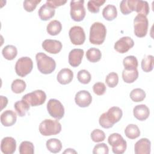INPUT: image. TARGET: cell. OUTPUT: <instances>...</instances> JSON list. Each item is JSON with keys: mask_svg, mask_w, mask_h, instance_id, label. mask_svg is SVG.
Masks as SVG:
<instances>
[{"mask_svg": "<svg viewBox=\"0 0 154 154\" xmlns=\"http://www.w3.org/2000/svg\"><path fill=\"white\" fill-rule=\"evenodd\" d=\"M123 116L122 110L117 106L110 108L107 112H103L99 117V125L105 129L112 128L113 125L119 122Z\"/></svg>", "mask_w": 154, "mask_h": 154, "instance_id": "6da1fadb", "label": "cell"}, {"mask_svg": "<svg viewBox=\"0 0 154 154\" xmlns=\"http://www.w3.org/2000/svg\"><path fill=\"white\" fill-rule=\"evenodd\" d=\"M37 68L43 74L48 75L53 72L56 67L55 60L43 52H38L35 55Z\"/></svg>", "mask_w": 154, "mask_h": 154, "instance_id": "7a4b0ae2", "label": "cell"}, {"mask_svg": "<svg viewBox=\"0 0 154 154\" xmlns=\"http://www.w3.org/2000/svg\"><path fill=\"white\" fill-rule=\"evenodd\" d=\"M106 34L105 26L99 22L92 24L90 30L89 40L91 44L100 45L105 41Z\"/></svg>", "mask_w": 154, "mask_h": 154, "instance_id": "3957f363", "label": "cell"}, {"mask_svg": "<svg viewBox=\"0 0 154 154\" xmlns=\"http://www.w3.org/2000/svg\"><path fill=\"white\" fill-rule=\"evenodd\" d=\"M61 131V123L55 120L45 119L39 125V131L44 136H51L59 134Z\"/></svg>", "mask_w": 154, "mask_h": 154, "instance_id": "277c9868", "label": "cell"}, {"mask_svg": "<svg viewBox=\"0 0 154 154\" xmlns=\"http://www.w3.org/2000/svg\"><path fill=\"white\" fill-rule=\"evenodd\" d=\"M108 142L109 144L112 146V150L114 153L122 154L126 149V141L122 136L118 133L111 134L108 137Z\"/></svg>", "mask_w": 154, "mask_h": 154, "instance_id": "5b68a950", "label": "cell"}, {"mask_svg": "<svg viewBox=\"0 0 154 154\" xmlns=\"http://www.w3.org/2000/svg\"><path fill=\"white\" fill-rule=\"evenodd\" d=\"M149 22L146 16L137 14L134 20V34L138 37H144L148 30Z\"/></svg>", "mask_w": 154, "mask_h": 154, "instance_id": "8992f818", "label": "cell"}, {"mask_svg": "<svg viewBox=\"0 0 154 154\" xmlns=\"http://www.w3.org/2000/svg\"><path fill=\"white\" fill-rule=\"evenodd\" d=\"M33 67L32 60L28 57L20 58L15 64V71L16 74L20 77H25L29 74Z\"/></svg>", "mask_w": 154, "mask_h": 154, "instance_id": "52a82bcc", "label": "cell"}, {"mask_svg": "<svg viewBox=\"0 0 154 154\" xmlns=\"http://www.w3.org/2000/svg\"><path fill=\"white\" fill-rule=\"evenodd\" d=\"M46 99V93L41 90H37L26 94L22 97V99L26 101L30 106H36L45 103Z\"/></svg>", "mask_w": 154, "mask_h": 154, "instance_id": "ba28073f", "label": "cell"}, {"mask_svg": "<svg viewBox=\"0 0 154 154\" xmlns=\"http://www.w3.org/2000/svg\"><path fill=\"white\" fill-rule=\"evenodd\" d=\"M84 1H70V16L76 22L82 21L85 16V10L84 6Z\"/></svg>", "mask_w": 154, "mask_h": 154, "instance_id": "9c48e42d", "label": "cell"}, {"mask_svg": "<svg viewBox=\"0 0 154 154\" xmlns=\"http://www.w3.org/2000/svg\"><path fill=\"white\" fill-rule=\"evenodd\" d=\"M47 110L52 117L57 120L62 119L64 115V108L63 104L55 99L49 100L47 103Z\"/></svg>", "mask_w": 154, "mask_h": 154, "instance_id": "30bf717a", "label": "cell"}, {"mask_svg": "<svg viewBox=\"0 0 154 154\" xmlns=\"http://www.w3.org/2000/svg\"><path fill=\"white\" fill-rule=\"evenodd\" d=\"M70 40L74 45H81L85 40V34L83 28L79 26L70 28L69 31Z\"/></svg>", "mask_w": 154, "mask_h": 154, "instance_id": "8fae6325", "label": "cell"}, {"mask_svg": "<svg viewBox=\"0 0 154 154\" xmlns=\"http://www.w3.org/2000/svg\"><path fill=\"white\" fill-rule=\"evenodd\" d=\"M134 45V40L128 36L120 38L114 44V49L120 53L124 54L127 52Z\"/></svg>", "mask_w": 154, "mask_h": 154, "instance_id": "7c38bea8", "label": "cell"}, {"mask_svg": "<svg viewBox=\"0 0 154 154\" xmlns=\"http://www.w3.org/2000/svg\"><path fill=\"white\" fill-rule=\"evenodd\" d=\"M76 104L79 107L85 108L88 106L92 102L91 94L87 90H81L76 93L75 97Z\"/></svg>", "mask_w": 154, "mask_h": 154, "instance_id": "4fadbf2b", "label": "cell"}, {"mask_svg": "<svg viewBox=\"0 0 154 154\" xmlns=\"http://www.w3.org/2000/svg\"><path fill=\"white\" fill-rule=\"evenodd\" d=\"M42 48L44 50L50 54H57L61 51L62 49V43L57 40L46 39L43 42Z\"/></svg>", "mask_w": 154, "mask_h": 154, "instance_id": "5bb4252c", "label": "cell"}, {"mask_svg": "<svg viewBox=\"0 0 154 154\" xmlns=\"http://www.w3.org/2000/svg\"><path fill=\"white\" fill-rule=\"evenodd\" d=\"M16 141L11 137L4 138L1 142V150L4 154H12L16 151Z\"/></svg>", "mask_w": 154, "mask_h": 154, "instance_id": "9a60e30c", "label": "cell"}, {"mask_svg": "<svg viewBox=\"0 0 154 154\" xmlns=\"http://www.w3.org/2000/svg\"><path fill=\"white\" fill-rule=\"evenodd\" d=\"M150 141L146 138H143L135 144L134 152L136 154H149L150 153Z\"/></svg>", "mask_w": 154, "mask_h": 154, "instance_id": "2e32d148", "label": "cell"}, {"mask_svg": "<svg viewBox=\"0 0 154 154\" xmlns=\"http://www.w3.org/2000/svg\"><path fill=\"white\" fill-rule=\"evenodd\" d=\"M84 50L82 49H74L69 54V63L74 67H78L81 63L84 56Z\"/></svg>", "mask_w": 154, "mask_h": 154, "instance_id": "e0dca14e", "label": "cell"}, {"mask_svg": "<svg viewBox=\"0 0 154 154\" xmlns=\"http://www.w3.org/2000/svg\"><path fill=\"white\" fill-rule=\"evenodd\" d=\"M17 120L16 112L12 110H6L1 115V122L4 126H11L15 124Z\"/></svg>", "mask_w": 154, "mask_h": 154, "instance_id": "ac0fdd59", "label": "cell"}, {"mask_svg": "<svg viewBox=\"0 0 154 154\" xmlns=\"http://www.w3.org/2000/svg\"><path fill=\"white\" fill-rule=\"evenodd\" d=\"M134 116L138 120L144 121L146 120L149 115L150 111L149 108L144 104L136 105L133 109Z\"/></svg>", "mask_w": 154, "mask_h": 154, "instance_id": "d6986e66", "label": "cell"}, {"mask_svg": "<svg viewBox=\"0 0 154 154\" xmlns=\"http://www.w3.org/2000/svg\"><path fill=\"white\" fill-rule=\"evenodd\" d=\"M133 11H136L138 14L147 16L149 13V6L147 1L141 0H132Z\"/></svg>", "mask_w": 154, "mask_h": 154, "instance_id": "ffe728a7", "label": "cell"}, {"mask_svg": "<svg viewBox=\"0 0 154 154\" xmlns=\"http://www.w3.org/2000/svg\"><path fill=\"white\" fill-rule=\"evenodd\" d=\"M73 73L68 68L62 69L58 73L57 79L58 82L63 85L69 84L73 79Z\"/></svg>", "mask_w": 154, "mask_h": 154, "instance_id": "44dd1931", "label": "cell"}, {"mask_svg": "<svg viewBox=\"0 0 154 154\" xmlns=\"http://www.w3.org/2000/svg\"><path fill=\"white\" fill-rule=\"evenodd\" d=\"M55 10L47 4H43L41 6L38 11V14L42 20H48L55 15Z\"/></svg>", "mask_w": 154, "mask_h": 154, "instance_id": "7402d4cb", "label": "cell"}, {"mask_svg": "<svg viewBox=\"0 0 154 154\" xmlns=\"http://www.w3.org/2000/svg\"><path fill=\"white\" fill-rule=\"evenodd\" d=\"M102 16L106 20H114L117 16V11L116 6L111 4L107 5L102 10Z\"/></svg>", "mask_w": 154, "mask_h": 154, "instance_id": "603a6c76", "label": "cell"}, {"mask_svg": "<svg viewBox=\"0 0 154 154\" xmlns=\"http://www.w3.org/2000/svg\"><path fill=\"white\" fill-rule=\"evenodd\" d=\"M138 77V71L137 69L134 70L124 69L122 72V78L126 83H132L137 79Z\"/></svg>", "mask_w": 154, "mask_h": 154, "instance_id": "cb8c5ba5", "label": "cell"}, {"mask_svg": "<svg viewBox=\"0 0 154 154\" xmlns=\"http://www.w3.org/2000/svg\"><path fill=\"white\" fill-rule=\"evenodd\" d=\"M46 146L48 150L54 153L60 152L62 149V143L57 138L49 139L46 141Z\"/></svg>", "mask_w": 154, "mask_h": 154, "instance_id": "d4e9b609", "label": "cell"}, {"mask_svg": "<svg viewBox=\"0 0 154 154\" xmlns=\"http://www.w3.org/2000/svg\"><path fill=\"white\" fill-rule=\"evenodd\" d=\"M62 29V25L60 21L54 20L51 21L46 26V30L51 35H58Z\"/></svg>", "mask_w": 154, "mask_h": 154, "instance_id": "484cf974", "label": "cell"}, {"mask_svg": "<svg viewBox=\"0 0 154 154\" xmlns=\"http://www.w3.org/2000/svg\"><path fill=\"white\" fill-rule=\"evenodd\" d=\"M29 107L30 105L23 99L17 101L14 105V108L20 117L25 116Z\"/></svg>", "mask_w": 154, "mask_h": 154, "instance_id": "4316f807", "label": "cell"}, {"mask_svg": "<svg viewBox=\"0 0 154 154\" xmlns=\"http://www.w3.org/2000/svg\"><path fill=\"white\" fill-rule=\"evenodd\" d=\"M125 135L129 139H135L140 135V131L138 127L134 124L128 125L125 129Z\"/></svg>", "mask_w": 154, "mask_h": 154, "instance_id": "83f0119b", "label": "cell"}, {"mask_svg": "<svg viewBox=\"0 0 154 154\" xmlns=\"http://www.w3.org/2000/svg\"><path fill=\"white\" fill-rule=\"evenodd\" d=\"M3 57L7 60H13L17 56V48L13 45H7L2 51Z\"/></svg>", "mask_w": 154, "mask_h": 154, "instance_id": "f1b7e54d", "label": "cell"}, {"mask_svg": "<svg viewBox=\"0 0 154 154\" xmlns=\"http://www.w3.org/2000/svg\"><path fill=\"white\" fill-rule=\"evenodd\" d=\"M102 57V53L99 49L96 48H90L86 52V58L91 63L99 61Z\"/></svg>", "mask_w": 154, "mask_h": 154, "instance_id": "f546056e", "label": "cell"}, {"mask_svg": "<svg viewBox=\"0 0 154 154\" xmlns=\"http://www.w3.org/2000/svg\"><path fill=\"white\" fill-rule=\"evenodd\" d=\"M123 64L126 70H134L137 69L138 60L135 56L129 55L125 57L123 60Z\"/></svg>", "mask_w": 154, "mask_h": 154, "instance_id": "4dcf8cb0", "label": "cell"}, {"mask_svg": "<svg viewBox=\"0 0 154 154\" xmlns=\"http://www.w3.org/2000/svg\"><path fill=\"white\" fill-rule=\"evenodd\" d=\"M130 98L135 102H139L143 101L146 97L145 91L140 88L133 89L129 94Z\"/></svg>", "mask_w": 154, "mask_h": 154, "instance_id": "1f68e13d", "label": "cell"}, {"mask_svg": "<svg viewBox=\"0 0 154 154\" xmlns=\"http://www.w3.org/2000/svg\"><path fill=\"white\" fill-rule=\"evenodd\" d=\"M26 87L25 82L20 79H16L14 80L11 84V88L13 92L16 94H19L24 91Z\"/></svg>", "mask_w": 154, "mask_h": 154, "instance_id": "d6a6232c", "label": "cell"}, {"mask_svg": "<svg viewBox=\"0 0 154 154\" xmlns=\"http://www.w3.org/2000/svg\"><path fill=\"white\" fill-rule=\"evenodd\" d=\"M142 70L145 72H149L153 69V57L151 55L144 57L141 63Z\"/></svg>", "mask_w": 154, "mask_h": 154, "instance_id": "836d02e7", "label": "cell"}, {"mask_svg": "<svg viewBox=\"0 0 154 154\" xmlns=\"http://www.w3.org/2000/svg\"><path fill=\"white\" fill-rule=\"evenodd\" d=\"M19 152L20 154H32L34 152V146L30 141H22L19 146Z\"/></svg>", "mask_w": 154, "mask_h": 154, "instance_id": "e575fe53", "label": "cell"}, {"mask_svg": "<svg viewBox=\"0 0 154 154\" xmlns=\"http://www.w3.org/2000/svg\"><path fill=\"white\" fill-rule=\"evenodd\" d=\"M105 2V0H90L87 3L88 10L91 13H97L99 11V7Z\"/></svg>", "mask_w": 154, "mask_h": 154, "instance_id": "d590c367", "label": "cell"}, {"mask_svg": "<svg viewBox=\"0 0 154 154\" xmlns=\"http://www.w3.org/2000/svg\"><path fill=\"white\" fill-rule=\"evenodd\" d=\"M77 78L79 82L83 84H87L90 82L91 76L88 71L85 69H82L78 72Z\"/></svg>", "mask_w": 154, "mask_h": 154, "instance_id": "8d00e7d4", "label": "cell"}, {"mask_svg": "<svg viewBox=\"0 0 154 154\" xmlns=\"http://www.w3.org/2000/svg\"><path fill=\"white\" fill-rule=\"evenodd\" d=\"M107 85L110 88L115 87L119 82V76L116 72H111L107 75L105 78Z\"/></svg>", "mask_w": 154, "mask_h": 154, "instance_id": "74e56055", "label": "cell"}, {"mask_svg": "<svg viewBox=\"0 0 154 154\" xmlns=\"http://www.w3.org/2000/svg\"><path fill=\"white\" fill-rule=\"evenodd\" d=\"M91 138L94 142H101L105 139V134L103 131L99 129H96L91 132Z\"/></svg>", "mask_w": 154, "mask_h": 154, "instance_id": "f35d334b", "label": "cell"}, {"mask_svg": "<svg viewBox=\"0 0 154 154\" xmlns=\"http://www.w3.org/2000/svg\"><path fill=\"white\" fill-rule=\"evenodd\" d=\"M40 2H41V1H38V0L25 1H23V8L26 11L32 12L35 9L37 5Z\"/></svg>", "mask_w": 154, "mask_h": 154, "instance_id": "ab89813d", "label": "cell"}, {"mask_svg": "<svg viewBox=\"0 0 154 154\" xmlns=\"http://www.w3.org/2000/svg\"><path fill=\"white\" fill-rule=\"evenodd\" d=\"M109 149L105 143H100L96 144L93 150L94 154H108Z\"/></svg>", "mask_w": 154, "mask_h": 154, "instance_id": "60d3db41", "label": "cell"}, {"mask_svg": "<svg viewBox=\"0 0 154 154\" xmlns=\"http://www.w3.org/2000/svg\"><path fill=\"white\" fill-rule=\"evenodd\" d=\"M106 90V88L105 84L101 82H96L93 86V90L94 93L98 96L103 95L105 93Z\"/></svg>", "mask_w": 154, "mask_h": 154, "instance_id": "b9f144b4", "label": "cell"}, {"mask_svg": "<svg viewBox=\"0 0 154 154\" xmlns=\"http://www.w3.org/2000/svg\"><path fill=\"white\" fill-rule=\"evenodd\" d=\"M67 2V1L63 0H47L46 4L51 7L52 8L55 9L56 8L63 5Z\"/></svg>", "mask_w": 154, "mask_h": 154, "instance_id": "7bdbcfd3", "label": "cell"}, {"mask_svg": "<svg viewBox=\"0 0 154 154\" xmlns=\"http://www.w3.org/2000/svg\"><path fill=\"white\" fill-rule=\"evenodd\" d=\"M120 11L122 14L126 15L131 13V10H129L127 0H123L120 2Z\"/></svg>", "mask_w": 154, "mask_h": 154, "instance_id": "ee69618b", "label": "cell"}, {"mask_svg": "<svg viewBox=\"0 0 154 154\" xmlns=\"http://www.w3.org/2000/svg\"><path fill=\"white\" fill-rule=\"evenodd\" d=\"M1 110L3 109L4 108H5L7 103H8V99L6 97H4L3 96H1Z\"/></svg>", "mask_w": 154, "mask_h": 154, "instance_id": "f6af8a7d", "label": "cell"}, {"mask_svg": "<svg viewBox=\"0 0 154 154\" xmlns=\"http://www.w3.org/2000/svg\"><path fill=\"white\" fill-rule=\"evenodd\" d=\"M63 153H76L77 152L75 150H74L73 149H67Z\"/></svg>", "mask_w": 154, "mask_h": 154, "instance_id": "bcb514c9", "label": "cell"}]
</instances>
